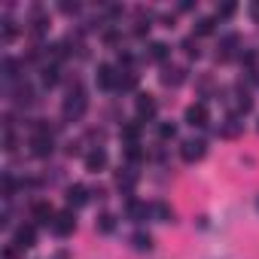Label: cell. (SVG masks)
<instances>
[{
    "mask_svg": "<svg viewBox=\"0 0 259 259\" xmlns=\"http://www.w3.org/2000/svg\"><path fill=\"white\" fill-rule=\"evenodd\" d=\"M135 110H138V122H144V119H153L159 113V104H156L153 95H141L138 104H135Z\"/></svg>",
    "mask_w": 259,
    "mask_h": 259,
    "instance_id": "52a82bcc",
    "label": "cell"
},
{
    "mask_svg": "<svg viewBox=\"0 0 259 259\" xmlns=\"http://www.w3.org/2000/svg\"><path fill=\"white\" fill-rule=\"evenodd\" d=\"M31 213H34V220H37L40 226H52V223H55V210H52L46 201H37Z\"/></svg>",
    "mask_w": 259,
    "mask_h": 259,
    "instance_id": "30bf717a",
    "label": "cell"
},
{
    "mask_svg": "<svg viewBox=\"0 0 259 259\" xmlns=\"http://www.w3.org/2000/svg\"><path fill=\"white\" fill-rule=\"evenodd\" d=\"M183 79H186V70L183 67H165L162 70V82L165 85H180Z\"/></svg>",
    "mask_w": 259,
    "mask_h": 259,
    "instance_id": "2e32d148",
    "label": "cell"
},
{
    "mask_svg": "<svg viewBox=\"0 0 259 259\" xmlns=\"http://www.w3.org/2000/svg\"><path fill=\"white\" fill-rule=\"evenodd\" d=\"M104 168H107V153L98 147V150H92V153L85 156V171L98 174V171H104Z\"/></svg>",
    "mask_w": 259,
    "mask_h": 259,
    "instance_id": "ba28073f",
    "label": "cell"
},
{
    "mask_svg": "<svg viewBox=\"0 0 259 259\" xmlns=\"http://www.w3.org/2000/svg\"><path fill=\"white\" fill-rule=\"evenodd\" d=\"M132 244H135V250H153V238L147 232H135L132 235Z\"/></svg>",
    "mask_w": 259,
    "mask_h": 259,
    "instance_id": "d6986e66",
    "label": "cell"
},
{
    "mask_svg": "<svg viewBox=\"0 0 259 259\" xmlns=\"http://www.w3.org/2000/svg\"><path fill=\"white\" fill-rule=\"evenodd\" d=\"M125 156H128V162H141L144 159V150H141V144H132L125 150Z\"/></svg>",
    "mask_w": 259,
    "mask_h": 259,
    "instance_id": "d4e9b609",
    "label": "cell"
},
{
    "mask_svg": "<svg viewBox=\"0 0 259 259\" xmlns=\"http://www.w3.org/2000/svg\"><path fill=\"white\" fill-rule=\"evenodd\" d=\"M61 13H79V4H61Z\"/></svg>",
    "mask_w": 259,
    "mask_h": 259,
    "instance_id": "4dcf8cb0",
    "label": "cell"
},
{
    "mask_svg": "<svg viewBox=\"0 0 259 259\" xmlns=\"http://www.w3.org/2000/svg\"><path fill=\"white\" fill-rule=\"evenodd\" d=\"M125 210H128V217H132L135 223H141V220H147L150 217V204H144V201H135V198H128V204H125Z\"/></svg>",
    "mask_w": 259,
    "mask_h": 259,
    "instance_id": "9c48e42d",
    "label": "cell"
},
{
    "mask_svg": "<svg viewBox=\"0 0 259 259\" xmlns=\"http://www.w3.org/2000/svg\"><path fill=\"white\" fill-rule=\"evenodd\" d=\"M4 76H7V79H16V76H19V61H16V58H7V61H4Z\"/></svg>",
    "mask_w": 259,
    "mask_h": 259,
    "instance_id": "cb8c5ba5",
    "label": "cell"
},
{
    "mask_svg": "<svg viewBox=\"0 0 259 259\" xmlns=\"http://www.w3.org/2000/svg\"><path fill=\"white\" fill-rule=\"evenodd\" d=\"M204 153H207V144L204 141H186L183 147H180V156H183V162H201L204 159Z\"/></svg>",
    "mask_w": 259,
    "mask_h": 259,
    "instance_id": "277c9868",
    "label": "cell"
},
{
    "mask_svg": "<svg viewBox=\"0 0 259 259\" xmlns=\"http://www.w3.org/2000/svg\"><path fill=\"white\" fill-rule=\"evenodd\" d=\"M235 10H238L235 4H223V7L217 10V16H220V19H229V16H235Z\"/></svg>",
    "mask_w": 259,
    "mask_h": 259,
    "instance_id": "f546056e",
    "label": "cell"
},
{
    "mask_svg": "<svg viewBox=\"0 0 259 259\" xmlns=\"http://www.w3.org/2000/svg\"><path fill=\"white\" fill-rule=\"evenodd\" d=\"M207 122H210L207 104H192V107H186V125H192V128H204Z\"/></svg>",
    "mask_w": 259,
    "mask_h": 259,
    "instance_id": "3957f363",
    "label": "cell"
},
{
    "mask_svg": "<svg viewBox=\"0 0 259 259\" xmlns=\"http://www.w3.org/2000/svg\"><path fill=\"white\" fill-rule=\"evenodd\" d=\"M73 229H76V220H73V210H61V213H55V223H52V232H55L58 238H67V235H73Z\"/></svg>",
    "mask_w": 259,
    "mask_h": 259,
    "instance_id": "7a4b0ae2",
    "label": "cell"
},
{
    "mask_svg": "<svg viewBox=\"0 0 259 259\" xmlns=\"http://www.w3.org/2000/svg\"><path fill=\"white\" fill-rule=\"evenodd\" d=\"M116 82H119L116 70H113L110 64H101V67H98V85H101V89H113Z\"/></svg>",
    "mask_w": 259,
    "mask_h": 259,
    "instance_id": "5bb4252c",
    "label": "cell"
},
{
    "mask_svg": "<svg viewBox=\"0 0 259 259\" xmlns=\"http://www.w3.org/2000/svg\"><path fill=\"white\" fill-rule=\"evenodd\" d=\"M244 132V122L238 119V116H229L226 122H223V128H220V138H238Z\"/></svg>",
    "mask_w": 259,
    "mask_h": 259,
    "instance_id": "7c38bea8",
    "label": "cell"
},
{
    "mask_svg": "<svg viewBox=\"0 0 259 259\" xmlns=\"http://www.w3.org/2000/svg\"><path fill=\"white\" fill-rule=\"evenodd\" d=\"M34 244H37V229H34V226H19L16 235H13V247L28 250V247H34Z\"/></svg>",
    "mask_w": 259,
    "mask_h": 259,
    "instance_id": "8992f818",
    "label": "cell"
},
{
    "mask_svg": "<svg viewBox=\"0 0 259 259\" xmlns=\"http://www.w3.org/2000/svg\"><path fill=\"white\" fill-rule=\"evenodd\" d=\"M183 49H186V55H192V58H198V46H195V34L183 40Z\"/></svg>",
    "mask_w": 259,
    "mask_h": 259,
    "instance_id": "4316f807",
    "label": "cell"
},
{
    "mask_svg": "<svg viewBox=\"0 0 259 259\" xmlns=\"http://www.w3.org/2000/svg\"><path fill=\"white\" fill-rule=\"evenodd\" d=\"M122 141L132 147V144H138L141 141V122H128V125H122Z\"/></svg>",
    "mask_w": 259,
    "mask_h": 259,
    "instance_id": "e0dca14e",
    "label": "cell"
},
{
    "mask_svg": "<svg viewBox=\"0 0 259 259\" xmlns=\"http://www.w3.org/2000/svg\"><path fill=\"white\" fill-rule=\"evenodd\" d=\"M250 16L259 22V0H253V4H250Z\"/></svg>",
    "mask_w": 259,
    "mask_h": 259,
    "instance_id": "1f68e13d",
    "label": "cell"
},
{
    "mask_svg": "<svg viewBox=\"0 0 259 259\" xmlns=\"http://www.w3.org/2000/svg\"><path fill=\"white\" fill-rule=\"evenodd\" d=\"M119 89H135L138 85V76L135 73H128V76H119V82H116Z\"/></svg>",
    "mask_w": 259,
    "mask_h": 259,
    "instance_id": "f1b7e54d",
    "label": "cell"
},
{
    "mask_svg": "<svg viewBox=\"0 0 259 259\" xmlns=\"http://www.w3.org/2000/svg\"><path fill=\"white\" fill-rule=\"evenodd\" d=\"M98 229H101V232H113V229H116V217H113V213H101V217H98Z\"/></svg>",
    "mask_w": 259,
    "mask_h": 259,
    "instance_id": "603a6c76",
    "label": "cell"
},
{
    "mask_svg": "<svg viewBox=\"0 0 259 259\" xmlns=\"http://www.w3.org/2000/svg\"><path fill=\"white\" fill-rule=\"evenodd\" d=\"M116 186H119L125 195H132V189L138 186V174H135V171H119V174H116Z\"/></svg>",
    "mask_w": 259,
    "mask_h": 259,
    "instance_id": "4fadbf2b",
    "label": "cell"
},
{
    "mask_svg": "<svg viewBox=\"0 0 259 259\" xmlns=\"http://www.w3.org/2000/svg\"><path fill=\"white\" fill-rule=\"evenodd\" d=\"M153 213H156L162 223H171V220H174V210H171V204H165V201H156V204H153Z\"/></svg>",
    "mask_w": 259,
    "mask_h": 259,
    "instance_id": "ac0fdd59",
    "label": "cell"
},
{
    "mask_svg": "<svg viewBox=\"0 0 259 259\" xmlns=\"http://www.w3.org/2000/svg\"><path fill=\"white\" fill-rule=\"evenodd\" d=\"M168 55H171L168 43H153V46H150V58H153V61H165Z\"/></svg>",
    "mask_w": 259,
    "mask_h": 259,
    "instance_id": "ffe728a7",
    "label": "cell"
},
{
    "mask_svg": "<svg viewBox=\"0 0 259 259\" xmlns=\"http://www.w3.org/2000/svg\"><path fill=\"white\" fill-rule=\"evenodd\" d=\"M31 153L40 156V159L52 156V135H49V132H37V135L31 138Z\"/></svg>",
    "mask_w": 259,
    "mask_h": 259,
    "instance_id": "5b68a950",
    "label": "cell"
},
{
    "mask_svg": "<svg viewBox=\"0 0 259 259\" xmlns=\"http://www.w3.org/2000/svg\"><path fill=\"white\" fill-rule=\"evenodd\" d=\"M85 201H89V189H85V186L76 183V186L67 189V204H70V207H82Z\"/></svg>",
    "mask_w": 259,
    "mask_h": 259,
    "instance_id": "9a60e30c",
    "label": "cell"
},
{
    "mask_svg": "<svg viewBox=\"0 0 259 259\" xmlns=\"http://www.w3.org/2000/svg\"><path fill=\"white\" fill-rule=\"evenodd\" d=\"M31 101H34L31 85H19V89H16V104H31Z\"/></svg>",
    "mask_w": 259,
    "mask_h": 259,
    "instance_id": "7402d4cb",
    "label": "cell"
},
{
    "mask_svg": "<svg viewBox=\"0 0 259 259\" xmlns=\"http://www.w3.org/2000/svg\"><path fill=\"white\" fill-rule=\"evenodd\" d=\"M174 135H177V125H171V122H165V125L159 128V138H162V141H171Z\"/></svg>",
    "mask_w": 259,
    "mask_h": 259,
    "instance_id": "484cf974",
    "label": "cell"
},
{
    "mask_svg": "<svg viewBox=\"0 0 259 259\" xmlns=\"http://www.w3.org/2000/svg\"><path fill=\"white\" fill-rule=\"evenodd\" d=\"M213 28H217L213 19H198V25H195V37H207V34H213Z\"/></svg>",
    "mask_w": 259,
    "mask_h": 259,
    "instance_id": "44dd1931",
    "label": "cell"
},
{
    "mask_svg": "<svg viewBox=\"0 0 259 259\" xmlns=\"http://www.w3.org/2000/svg\"><path fill=\"white\" fill-rule=\"evenodd\" d=\"M43 82H46V85H55V82H58V67H46V70H43Z\"/></svg>",
    "mask_w": 259,
    "mask_h": 259,
    "instance_id": "83f0119b",
    "label": "cell"
},
{
    "mask_svg": "<svg viewBox=\"0 0 259 259\" xmlns=\"http://www.w3.org/2000/svg\"><path fill=\"white\" fill-rule=\"evenodd\" d=\"M238 43H241V37H238V34H229V37H226V40L220 43V52H217V58H220V61H229V58L235 55Z\"/></svg>",
    "mask_w": 259,
    "mask_h": 259,
    "instance_id": "8fae6325",
    "label": "cell"
},
{
    "mask_svg": "<svg viewBox=\"0 0 259 259\" xmlns=\"http://www.w3.org/2000/svg\"><path fill=\"white\" fill-rule=\"evenodd\" d=\"M85 107H89V98H85V92H82V89H73V92L64 98V107H61V113H64V119H79V116L85 113Z\"/></svg>",
    "mask_w": 259,
    "mask_h": 259,
    "instance_id": "6da1fadb",
    "label": "cell"
}]
</instances>
